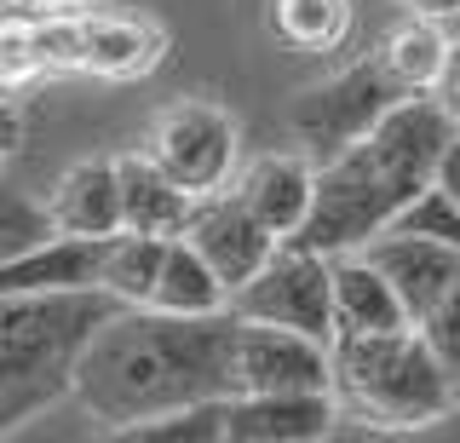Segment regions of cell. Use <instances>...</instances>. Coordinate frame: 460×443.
Here are the masks:
<instances>
[{"label":"cell","mask_w":460,"mask_h":443,"mask_svg":"<svg viewBox=\"0 0 460 443\" xmlns=\"http://www.w3.org/2000/svg\"><path fill=\"white\" fill-rule=\"evenodd\" d=\"M230 351H236L230 311L179 317V311L155 306H115L86 334L75 375H69V397L110 432H121L150 414L230 397L236 392Z\"/></svg>","instance_id":"obj_1"},{"label":"cell","mask_w":460,"mask_h":443,"mask_svg":"<svg viewBox=\"0 0 460 443\" xmlns=\"http://www.w3.org/2000/svg\"><path fill=\"white\" fill-rule=\"evenodd\" d=\"M455 133L460 127L443 116V104L431 93H402L357 145H345L340 155H328L316 167L311 208L288 242L323 253V260L363 248L374 231H385L397 219V208L409 196H420L431 184V167H438V155Z\"/></svg>","instance_id":"obj_2"},{"label":"cell","mask_w":460,"mask_h":443,"mask_svg":"<svg viewBox=\"0 0 460 443\" xmlns=\"http://www.w3.org/2000/svg\"><path fill=\"white\" fill-rule=\"evenodd\" d=\"M121 306L104 288L0 294V438L69 397V375L98 323Z\"/></svg>","instance_id":"obj_3"},{"label":"cell","mask_w":460,"mask_h":443,"mask_svg":"<svg viewBox=\"0 0 460 443\" xmlns=\"http://www.w3.org/2000/svg\"><path fill=\"white\" fill-rule=\"evenodd\" d=\"M328 392L334 403L385 432L431 426L460 403L455 380L438 368L414 323L380 328V334H334L328 340Z\"/></svg>","instance_id":"obj_4"},{"label":"cell","mask_w":460,"mask_h":443,"mask_svg":"<svg viewBox=\"0 0 460 443\" xmlns=\"http://www.w3.org/2000/svg\"><path fill=\"white\" fill-rule=\"evenodd\" d=\"M397 98H402V87L392 81V69H385L380 58H357L351 69H340V75L305 87L294 98V110H288V127H294L299 155H305L311 167H323L328 155L357 145Z\"/></svg>","instance_id":"obj_5"},{"label":"cell","mask_w":460,"mask_h":443,"mask_svg":"<svg viewBox=\"0 0 460 443\" xmlns=\"http://www.w3.org/2000/svg\"><path fill=\"white\" fill-rule=\"evenodd\" d=\"M225 311L242 323H277L299 328L311 340L334 334V311H328V260L294 242H277L270 260L253 270L242 288L225 294Z\"/></svg>","instance_id":"obj_6"},{"label":"cell","mask_w":460,"mask_h":443,"mask_svg":"<svg viewBox=\"0 0 460 443\" xmlns=\"http://www.w3.org/2000/svg\"><path fill=\"white\" fill-rule=\"evenodd\" d=\"M144 155H150L184 196L225 190L230 173H236V121H230L219 104H208V98H184V104H172L167 116L155 121Z\"/></svg>","instance_id":"obj_7"},{"label":"cell","mask_w":460,"mask_h":443,"mask_svg":"<svg viewBox=\"0 0 460 443\" xmlns=\"http://www.w3.org/2000/svg\"><path fill=\"white\" fill-rule=\"evenodd\" d=\"M236 392H328V340L236 317Z\"/></svg>","instance_id":"obj_8"},{"label":"cell","mask_w":460,"mask_h":443,"mask_svg":"<svg viewBox=\"0 0 460 443\" xmlns=\"http://www.w3.org/2000/svg\"><path fill=\"white\" fill-rule=\"evenodd\" d=\"M190 248L208 260V270L230 288H242V282L253 277L259 265L270 260V248H277V236L265 231V225L248 213V202H242L236 190H208L190 202V219H184L179 231Z\"/></svg>","instance_id":"obj_9"},{"label":"cell","mask_w":460,"mask_h":443,"mask_svg":"<svg viewBox=\"0 0 460 443\" xmlns=\"http://www.w3.org/2000/svg\"><path fill=\"white\" fill-rule=\"evenodd\" d=\"M340 421L334 392H230L225 443H316Z\"/></svg>","instance_id":"obj_10"},{"label":"cell","mask_w":460,"mask_h":443,"mask_svg":"<svg viewBox=\"0 0 460 443\" xmlns=\"http://www.w3.org/2000/svg\"><path fill=\"white\" fill-rule=\"evenodd\" d=\"M357 253L392 282V294L402 299L409 323L426 317V311L449 294V282L460 277V253L455 248H443V242H431V236H414V231H392V225L374 231Z\"/></svg>","instance_id":"obj_11"},{"label":"cell","mask_w":460,"mask_h":443,"mask_svg":"<svg viewBox=\"0 0 460 443\" xmlns=\"http://www.w3.org/2000/svg\"><path fill=\"white\" fill-rule=\"evenodd\" d=\"M81 30V75H104V81H138L162 64L167 35L150 18H127V12H75Z\"/></svg>","instance_id":"obj_12"},{"label":"cell","mask_w":460,"mask_h":443,"mask_svg":"<svg viewBox=\"0 0 460 443\" xmlns=\"http://www.w3.org/2000/svg\"><path fill=\"white\" fill-rule=\"evenodd\" d=\"M311 184H316V167L299 150H282V155H259V162H248L230 190L248 202V213L265 225L270 236L288 242L299 231V219H305V208H311Z\"/></svg>","instance_id":"obj_13"},{"label":"cell","mask_w":460,"mask_h":443,"mask_svg":"<svg viewBox=\"0 0 460 443\" xmlns=\"http://www.w3.org/2000/svg\"><path fill=\"white\" fill-rule=\"evenodd\" d=\"M328 311H334V334H380V328L409 323V311H402V299L392 294V282H385L357 248L328 253Z\"/></svg>","instance_id":"obj_14"},{"label":"cell","mask_w":460,"mask_h":443,"mask_svg":"<svg viewBox=\"0 0 460 443\" xmlns=\"http://www.w3.org/2000/svg\"><path fill=\"white\" fill-rule=\"evenodd\" d=\"M47 219L58 236H115L121 231V184H115V162L93 155L75 162L47 196Z\"/></svg>","instance_id":"obj_15"},{"label":"cell","mask_w":460,"mask_h":443,"mask_svg":"<svg viewBox=\"0 0 460 443\" xmlns=\"http://www.w3.org/2000/svg\"><path fill=\"white\" fill-rule=\"evenodd\" d=\"M115 184H121V231H144V236H179L184 231L196 196H184L144 150L115 155Z\"/></svg>","instance_id":"obj_16"},{"label":"cell","mask_w":460,"mask_h":443,"mask_svg":"<svg viewBox=\"0 0 460 443\" xmlns=\"http://www.w3.org/2000/svg\"><path fill=\"white\" fill-rule=\"evenodd\" d=\"M144 306L179 311V317H201V311H225V282L208 270V260L184 236H167L162 265H155V288Z\"/></svg>","instance_id":"obj_17"},{"label":"cell","mask_w":460,"mask_h":443,"mask_svg":"<svg viewBox=\"0 0 460 443\" xmlns=\"http://www.w3.org/2000/svg\"><path fill=\"white\" fill-rule=\"evenodd\" d=\"M443 52H449V40H443L438 18H420V12H414L409 23H397V30L385 35V47L374 52V58L392 69V81L402 93H431V81H438V69H443Z\"/></svg>","instance_id":"obj_18"},{"label":"cell","mask_w":460,"mask_h":443,"mask_svg":"<svg viewBox=\"0 0 460 443\" xmlns=\"http://www.w3.org/2000/svg\"><path fill=\"white\" fill-rule=\"evenodd\" d=\"M167 236H144V231H115L104 242V265H98V288L115 294L121 306H144L155 288V265H162Z\"/></svg>","instance_id":"obj_19"},{"label":"cell","mask_w":460,"mask_h":443,"mask_svg":"<svg viewBox=\"0 0 460 443\" xmlns=\"http://www.w3.org/2000/svg\"><path fill=\"white\" fill-rule=\"evenodd\" d=\"M270 30L294 52H334L351 35V0H270Z\"/></svg>","instance_id":"obj_20"},{"label":"cell","mask_w":460,"mask_h":443,"mask_svg":"<svg viewBox=\"0 0 460 443\" xmlns=\"http://www.w3.org/2000/svg\"><path fill=\"white\" fill-rule=\"evenodd\" d=\"M115 438H127V443H225V397H208V403H184V409L150 414V421H133Z\"/></svg>","instance_id":"obj_21"},{"label":"cell","mask_w":460,"mask_h":443,"mask_svg":"<svg viewBox=\"0 0 460 443\" xmlns=\"http://www.w3.org/2000/svg\"><path fill=\"white\" fill-rule=\"evenodd\" d=\"M392 231H414V236H431V242H443V248H455V253H460V208H455L449 196L438 190V184H426L420 196H409V202L397 208Z\"/></svg>","instance_id":"obj_22"},{"label":"cell","mask_w":460,"mask_h":443,"mask_svg":"<svg viewBox=\"0 0 460 443\" xmlns=\"http://www.w3.org/2000/svg\"><path fill=\"white\" fill-rule=\"evenodd\" d=\"M47 236H58L47 219V202H29V196L0 184V260H18V253H29Z\"/></svg>","instance_id":"obj_23"},{"label":"cell","mask_w":460,"mask_h":443,"mask_svg":"<svg viewBox=\"0 0 460 443\" xmlns=\"http://www.w3.org/2000/svg\"><path fill=\"white\" fill-rule=\"evenodd\" d=\"M414 328H420V340L431 346L438 368L455 380V392H460V277L449 282V294H443L426 317H414Z\"/></svg>","instance_id":"obj_24"},{"label":"cell","mask_w":460,"mask_h":443,"mask_svg":"<svg viewBox=\"0 0 460 443\" xmlns=\"http://www.w3.org/2000/svg\"><path fill=\"white\" fill-rule=\"evenodd\" d=\"M47 69L35 58V35H29V18H12L0 12V93H18L29 81H40Z\"/></svg>","instance_id":"obj_25"},{"label":"cell","mask_w":460,"mask_h":443,"mask_svg":"<svg viewBox=\"0 0 460 443\" xmlns=\"http://www.w3.org/2000/svg\"><path fill=\"white\" fill-rule=\"evenodd\" d=\"M431 98H438L443 116L460 127V40L443 52V69H438V81H431Z\"/></svg>","instance_id":"obj_26"},{"label":"cell","mask_w":460,"mask_h":443,"mask_svg":"<svg viewBox=\"0 0 460 443\" xmlns=\"http://www.w3.org/2000/svg\"><path fill=\"white\" fill-rule=\"evenodd\" d=\"M93 0H0V12L12 18H58V12H86Z\"/></svg>","instance_id":"obj_27"},{"label":"cell","mask_w":460,"mask_h":443,"mask_svg":"<svg viewBox=\"0 0 460 443\" xmlns=\"http://www.w3.org/2000/svg\"><path fill=\"white\" fill-rule=\"evenodd\" d=\"M18 145H23V116H18V104L0 93V167L18 155Z\"/></svg>","instance_id":"obj_28"},{"label":"cell","mask_w":460,"mask_h":443,"mask_svg":"<svg viewBox=\"0 0 460 443\" xmlns=\"http://www.w3.org/2000/svg\"><path fill=\"white\" fill-rule=\"evenodd\" d=\"M402 6H414L420 18H455V12H460V0H402Z\"/></svg>","instance_id":"obj_29"}]
</instances>
